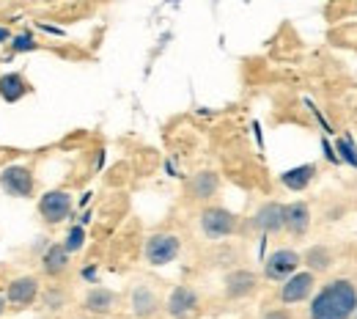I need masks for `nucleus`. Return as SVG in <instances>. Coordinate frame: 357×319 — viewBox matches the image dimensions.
I'll return each instance as SVG.
<instances>
[{
    "instance_id": "1",
    "label": "nucleus",
    "mask_w": 357,
    "mask_h": 319,
    "mask_svg": "<svg viewBox=\"0 0 357 319\" xmlns=\"http://www.w3.org/2000/svg\"><path fill=\"white\" fill-rule=\"evenodd\" d=\"M357 311V292L349 281L327 283L311 303V319H352Z\"/></svg>"
},
{
    "instance_id": "2",
    "label": "nucleus",
    "mask_w": 357,
    "mask_h": 319,
    "mask_svg": "<svg viewBox=\"0 0 357 319\" xmlns=\"http://www.w3.org/2000/svg\"><path fill=\"white\" fill-rule=\"evenodd\" d=\"M39 292H42V283L36 275H17L6 283L3 295H6V303L17 311L22 309H31L36 300H39Z\"/></svg>"
},
{
    "instance_id": "3",
    "label": "nucleus",
    "mask_w": 357,
    "mask_h": 319,
    "mask_svg": "<svg viewBox=\"0 0 357 319\" xmlns=\"http://www.w3.org/2000/svg\"><path fill=\"white\" fill-rule=\"evenodd\" d=\"M178 251H181V242H178L176 234L160 231V234H151L146 239V251L143 253H146V262L151 267H165V265H171L176 259Z\"/></svg>"
},
{
    "instance_id": "4",
    "label": "nucleus",
    "mask_w": 357,
    "mask_h": 319,
    "mask_svg": "<svg viewBox=\"0 0 357 319\" xmlns=\"http://www.w3.org/2000/svg\"><path fill=\"white\" fill-rule=\"evenodd\" d=\"M0 187L11 198H31L36 193V177L28 165H6L0 171Z\"/></svg>"
},
{
    "instance_id": "5",
    "label": "nucleus",
    "mask_w": 357,
    "mask_h": 319,
    "mask_svg": "<svg viewBox=\"0 0 357 319\" xmlns=\"http://www.w3.org/2000/svg\"><path fill=\"white\" fill-rule=\"evenodd\" d=\"M72 207H75V201L66 190H47L39 198V215L50 226H58L61 221H66L72 215Z\"/></svg>"
},
{
    "instance_id": "6",
    "label": "nucleus",
    "mask_w": 357,
    "mask_h": 319,
    "mask_svg": "<svg viewBox=\"0 0 357 319\" xmlns=\"http://www.w3.org/2000/svg\"><path fill=\"white\" fill-rule=\"evenodd\" d=\"M201 231L209 239H223V237L236 231V215L223 209V207H206L201 212Z\"/></svg>"
},
{
    "instance_id": "7",
    "label": "nucleus",
    "mask_w": 357,
    "mask_h": 319,
    "mask_svg": "<svg viewBox=\"0 0 357 319\" xmlns=\"http://www.w3.org/2000/svg\"><path fill=\"white\" fill-rule=\"evenodd\" d=\"M297 267H300V253H294L289 248H280L264 262V275L269 281H286L289 275L297 273Z\"/></svg>"
},
{
    "instance_id": "8",
    "label": "nucleus",
    "mask_w": 357,
    "mask_h": 319,
    "mask_svg": "<svg viewBox=\"0 0 357 319\" xmlns=\"http://www.w3.org/2000/svg\"><path fill=\"white\" fill-rule=\"evenodd\" d=\"M313 286V273H294L286 278V283L280 286V300L283 303H303L305 297H311Z\"/></svg>"
},
{
    "instance_id": "9",
    "label": "nucleus",
    "mask_w": 357,
    "mask_h": 319,
    "mask_svg": "<svg viewBox=\"0 0 357 319\" xmlns=\"http://www.w3.org/2000/svg\"><path fill=\"white\" fill-rule=\"evenodd\" d=\"M198 311V295L190 286H176L168 297V314L176 319H192Z\"/></svg>"
},
{
    "instance_id": "10",
    "label": "nucleus",
    "mask_w": 357,
    "mask_h": 319,
    "mask_svg": "<svg viewBox=\"0 0 357 319\" xmlns=\"http://www.w3.org/2000/svg\"><path fill=\"white\" fill-rule=\"evenodd\" d=\"M28 94H31V83H28L25 75H20V72H6V75H0V99H3V102L14 105V102L25 99Z\"/></svg>"
},
{
    "instance_id": "11",
    "label": "nucleus",
    "mask_w": 357,
    "mask_h": 319,
    "mask_svg": "<svg viewBox=\"0 0 357 319\" xmlns=\"http://www.w3.org/2000/svg\"><path fill=\"white\" fill-rule=\"evenodd\" d=\"M253 223H256V228H261L264 234H275V231H280V228L286 226V207H283V204L269 201V204H264V207L256 212Z\"/></svg>"
},
{
    "instance_id": "12",
    "label": "nucleus",
    "mask_w": 357,
    "mask_h": 319,
    "mask_svg": "<svg viewBox=\"0 0 357 319\" xmlns=\"http://www.w3.org/2000/svg\"><path fill=\"white\" fill-rule=\"evenodd\" d=\"M256 289V275L250 270H234L225 275V295L228 297H248Z\"/></svg>"
},
{
    "instance_id": "13",
    "label": "nucleus",
    "mask_w": 357,
    "mask_h": 319,
    "mask_svg": "<svg viewBox=\"0 0 357 319\" xmlns=\"http://www.w3.org/2000/svg\"><path fill=\"white\" fill-rule=\"evenodd\" d=\"M286 231H291L294 237H303L308 228H311V212L303 201H294L286 207Z\"/></svg>"
},
{
    "instance_id": "14",
    "label": "nucleus",
    "mask_w": 357,
    "mask_h": 319,
    "mask_svg": "<svg viewBox=\"0 0 357 319\" xmlns=\"http://www.w3.org/2000/svg\"><path fill=\"white\" fill-rule=\"evenodd\" d=\"M42 267H45V273L52 275V278L63 275L66 267H69V251H66L63 245H50L45 251V256H42Z\"/></svg>"
},
{
    "instance_id": "15",
    "label": "nucleus",
    "mask_w": 357,
    "mask_h": 319,
    "mask_svg": "<svg viewBox=\"0 0 357 319\" xmlns=\"http://www.w3.org/2000/svg\"><path fill=\"white\" fill-rule=\"evenodd\" d=\"M113 306H116V295L105 286H93L86 295V311L91 314H107V311H113Z\"/></svg>"
},
{
    "instance_id": "16",
    "label": "nucleus",
    "mask_w": 357,
    "mask_h": 319,
    "mask_svg": "<svg viewBox=\"0 0 357 319\" xmlns=\"http://www.w3.org/2000/svg\"><path fill=\"white\" fill-rule=\"evenodd\" d=\"M157 309H160L157 295H154L149 286H135V292H132V311L135 314H137V317H151Z\"/></svg>"
},
{
    "instance_id": "17",
    "label": "nucleus",
    "mask_w": 357,
    "mask_h": 319,
    "mask_svg": "<svg viewBox=\"0 0 357 319\" xmlns=\"http://www.w3.org/2000/svg\"><path fill=\"white\" fill-rule=\"evenodd\" d=\"M313 177H316V168H313V165H300V168H291V171H286V174L280 177V182L286 184L289 190L300 193V190H305V187L313 182Z\"/></svg>"
},
{
    "instance_id": "18",
    "label": "nucleus",
    "mask_w": 357,
    "mask_h": 319,
    "mask_svg": "<svg viewBox=\"0 0 357 319\" xmlns=\"http://www.w3.org/2000/svg\"><path fill=\"white\" fill-rule=\"evenodd\" d=\"M218 174H212V171H201L198 177H192V195L198 198V201H206V198H212L215 193H218Z\"/></svg>"
},
{
    "instance_id": "19",
    "label": "nucleus",
    "mask_w": 357,
    "mask_h": 319,
    "mask_svg": "<svg viewBox=\"0 0 357 319\" xmlns=\"http://www.w3.org/2000/svg\"><path fill=\"white\" fill-rule=\"evenodd\" d=\"M83 245H86V231H83V226L69 228L66 242H63V248L69 251V256H72V253H77V251H83Z\"/></svg>"
},
{
    "instance_id": "20",
    "label": "nucleus",
    "mask_w": 357,
    "mask_h": 319,
    "mask_svg": "<svg viewBox=\"0 0 357 319\" xmlns=\"http://www.w3.org/2000/svg\"><path fill=\"white\" fill-rule=\"evenodd\" d=\"M36 39H33V34H17L14 39H11V52H33L36 50Z\"/></svg>"
},
{
    "instance_id": "21",
    "label": "nucleus",
    "mask_w": 357,
    "mask_h": 319,
    "mask_svg": "<svg viewBox=\"0 0 357 319\" xmlns=\"http://www.w3.org/2000/svg\"><path fill=\"white\" fill-rule=\"evenodd\" d=\"M305 262L311 265V270H327L330 267V253L324 248H313L311 253L305 256Z\"/></svg>"
},
{
    "instance_id": "22",
    "label": "nucleus",
    "mask_w": 357,
    "mask_h": 319,
    "mask_svg": "<svg viewBox=\"0 0 357 319\" xmlns=\"http://www.w3.org/2000/svg\"><path fill=\"white\" fill-rule=\"evenodd\" d=\"M338 151H341L344 160H349L352 165H357V151H355V146H352L349 138H341V140H338Z\"/></svg>"
},
{
    "instance_id": "23",
    "label": "nucleus",
    "mask_w": 357,
    "mask_h": 319,
    "mask_svg": "<svg viewBox=\"0 0 357 319\" xmlns=\"http://www.w3.org/2000/svg\"><path fill=\"white\" fill-rule=\"evenodd\" d=\"M45 300H47V309H58V306L63 303V297H61L58 292H50V295H47Z\"/></svg>"
},
{
    "instance_id": "24",
    "label": "nucleus",
    "mask_w": 357,
    "mask_h": 319,
    "mask_svg": "<svg viewBox=\"0 0 357 319\" xmlns=\"http://www.w3.org/2000/svg\"><path fill=\"white\" fill-rule=\"evenodd\" d=\"M261 319H291L289 317V311H283V309H275V311H267Z\"/></svg>"
},
{
    "instance_id": "25",
    "label": "nucleus",
    "mask_w": 357,
    "mask_h": 319,
    "mask_svg": "<svg viewBox=\"0 0 357 319\" xmlns=\"http://www.w3.org/2000/svg\"><path fill=\"white\" fill-rule=\"evenodd\" d=\"M6 309H8V303H6V295H3V292H0V317H3V314H6Z\"/></svg>"
},
{
    "instance_id": "26",
    "label": "nucleus",
    "mask_w": 357,
    "mask_h": 319,
    "mask_svg": "<svg viewBox=\"0 0 357 319\" xmlns=\"http://www.w3.org/2000/svg\"><path fill=\"white\" fill-rule=\"evenodd\" d=\"M0 42H8V28H0Z\"/></svg>"
}]
</instances>
